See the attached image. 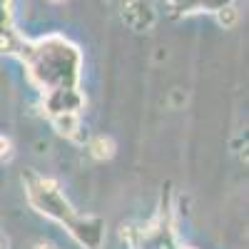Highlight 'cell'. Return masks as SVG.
<instances>
[{
  "label": "cell",
  "mask_w": 249,
  "mask_h": 249,
  "mask_svg": "<svg viewBox=\"0 0 249 249\" xmlns=\"http://www.w3.org/2000/svg\"><path fill=\"white\" fill-rule=\"evenodd\" d=\"M122 18H124V23H127L130 28H135V30L150 28L155 23V13L144 0H127L124 8H122Z\"/></svg>",
  "instance_id": "6da1fadb"
},
{
  "label": "cell",
  "mask_w": 249,
  "mask_h": 249,
  "mask_svg": "<svg viewBox=\"0 0 249 249\" xmlns=\"http://www.w3.org/2000/svg\"><path fill=\"white\" fill-rule=\"evenodd\" d=\"M90 152L95 160H110L115 155V142L110 137H95L90 144Z\"/></svg>",
  "instance_id": "7a4b0ae2"
},
{
  "label": "cell",
  "mask_w": 249,
  "mask_h": 249,
  "mask_svg": "<svg viewBox=\"0 0 249 249\" xmlns=\"http://www.w3.org/2000/svg\"><path fill=\"white\" fill-rule=\"evenodd\" d=\"M214 13H217L219 25H224V28H234V25H237V10H234L232 5H222V8L214 10Z\"/></svg>",
  "instance_id": "3957f363"
},
{
  "label": "cell",
  "mask_w": 249,
  "mask_h": 249,
  "mask_svg": "<svg viewBox=\"0 0 249 249\" xmlns=\"http://www.w3.org/2000/svg\"><path fill=\"white\" fill-rule=\"evenodd\" d=\"M8 150H10V142H8L5 137H0V160L8 155Z\"/></svg>",
  "instance_id": "277c9868"
},
{
  "label": "cell",
  "mask_w": 249,
  "mask_h": 249,
  "mask_svg": "<svg viewBox=\"0 0 249 249\" xmlns=\"http://www.w3.org/2000/svg\"><path fill=\"white\" fill-rule=\"evenodd\" d=\"M35 249H55V244H50V242H37Z\"/></svg>",
  "instance_id": "5b68a950"
},
{
  "label": "cell",
  "mask_w": 249,
  "mask_h": 249,
  "mask_svg": "<svg viewBox=\"0 0 249 249\" xmlns=\"http://www.w3.org/2000/svg\"><path fill=\"white\" fill-rule=\"evenodd\" d=\"M0 249H5V242L3 239H0Z\"/></svg>",
  "instance_id": "8992f818"
},
{
  "label": "cell",
  "mask_w": 249,
  "mask_h": 249,
  "mask_svg": "<svg viewBox=\"0 0 249 249\" xmlns=\"http://www.w3.org/2000/svg\"><path fill=\"white\" fill-rule=\"evenodd\" d=\"M50 3H65V0H50Z\"/></svg>",
  "instance_id": "52a82bcc"
}]
</instances>
